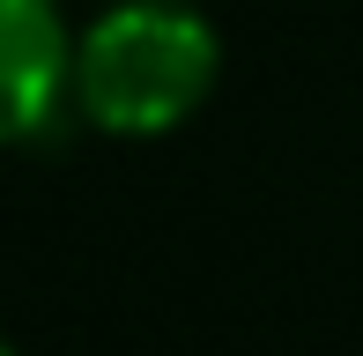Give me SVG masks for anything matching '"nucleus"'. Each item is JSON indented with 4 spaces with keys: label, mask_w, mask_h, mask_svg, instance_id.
Here are the masks:
<instances>
[{
    "label": "nucleus",
    "mask_w": 363,
    "mask_h": 356,
    "mask_svg": "<svg viewBox=\"0 0 363 356\" xmlns=\"http://www.w3.org/2000/svg\"><path fill=\"white\" fill-rule=\"evenodd\" d=\"M8 356H15V349H8Z\"/></svg>",
    "instance_id": "nucleus-3"
},
{
    "label": "nucleus",
    "mask_w": 363,
    "mask_h": 356,
    "mask_svg": "<svg viewBox=\"0 0 363 356\" xmlns=\"http://www.w3.org/2000/svg\"><path fill=\"white\" fill-rule=\"evenodd\" d=\"M223 38L186 0H119L82 30L74 60V111L96 134L156 141L178 134L216 96Z\"/></svg>",
    "instance_id": "nucleus-1"
},
{
    "label": "nucleus",
    "mask_w": 363,
    "mask_h": 356,
    "mask_svg": "<svg viewBox=\"0 0 363 356\" xmlns=\"http://www.w3.org/2000/svg\"><path fill=\"white\" fill-rule=\"evenodd\" d=\"M82 38L67 30L60 0H0V82H8V134L38 141L74 104Z\"/></svg>",
    "instance_id": "nucleus-2"
}]
</instances>
